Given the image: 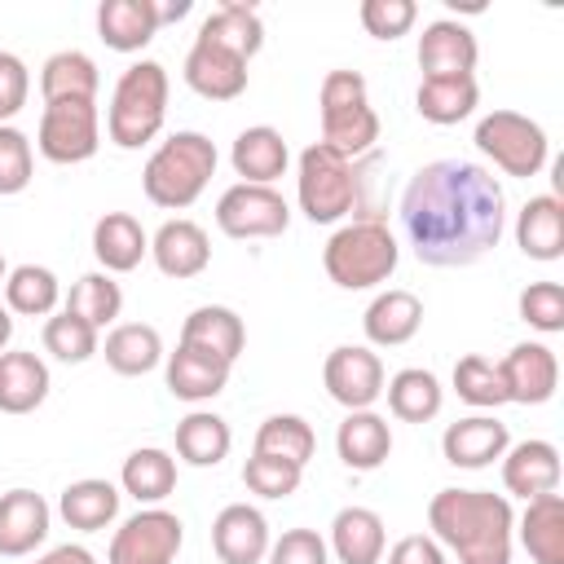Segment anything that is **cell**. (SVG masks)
Listing matches in <instances>:
<instances>
[{
    "instance_id": "cell-1",
    "label": "cell",
    "mask_w": 564,
    "mask_h": 564,
    "mask_svg": "<svg viewBox=\"0 0 564 564\" xmlns=\"http://www.w3.org/2000/svg\"><path fill=\"white\" fill-rule=\"evenodd\" d=\"M401 229L432 269L485 260L507 229V198L494 172L463 159L423 163L401 194Z\"/></svg>"
},
{
    "instance_id": "cell-2",
    "label": "cell",
    "mask_w": 564,
    "mask_h": 564,
    "mask_svg": "<svg viewBox=\"0 0 564 564\" xmlns=\"http://www.w3.org/2000/svg\"><path fill=\"white\" fill-rule=\"evenodd\" d=\"M427 524L458 564H511L516 511L489 489H441L427 502Z\"/></svg>"
},
{
    "instance_id": "cell-3",
    "label": "cell",
    "mask_w": 564,
    "mask_h": 564,
    "mask_svg": "<svg viewBox=\"0 0 564 564\" xmlns=\"http://www.w3.org/2000/svg\"><path fill=\"white\" fill-rule=\"evenodd\" d=\"M216 176V145L203 132H172L141 167V189L154 207L185 212Z\"/></svg>"
},
{
    "instance_id": "cell-4",
    "label": "cell",
    "mask_w": 564,
    "mask_h": 564,
    "mask_svg": "<svg viewBox=\"0 0 564 564\" xmlns=\"http://www.w3.org/2000/svg\"><path fill=\"white\" fill-rule=\"evenodd\" d=\"M167 119V70L159 62H132L110 97V115H106V132L119 150H141L145 141H154L163 132Z\"/></svg>"
},
{
    "instance_id": "cell-5",
    "label": "cell",
    "mask_w": 564,
    "mask_h": 564,
    "mask_svg": "<svg viewBox=\"0 0 564 564\" xmlns=\"http://www.w3.org/2000/svg\"><path fill=\"white\" fill-rule=\"evenodd\" d=\"M397 260H401V247H397L392 229L379 220H352V225L335 229L322 251L326 278L344 291H370V286L388 282L397 273Z\"/></svg>"
},
{
    "instance_id": "cell-6",
    "label": "cell",
    "mask_w": 564,
    "mask_h": 564,
    "mask_svg": "<svg viewBox=\"0 0 564 564\" xmlns=\"http://www.w3.org/2000/svg\"><path fill=\"white\" fill-rule=\"evenodd\" d=\"M295 198H300V212L313 220V225H330L339 216L352 212L357 203V167L326 150L322 141H313L304 154H300V176H295Z\"/></svg>"
},
{
    "instance_id": "cell-7",
    "label": "cell",
    "mask_w": 564,
    "mask_h": 564,
    "mask_svg": "<svg viewBox=\"0 0 564 564\" xmlns=\"http://www.w3.org/2000/svg\"><path fill=\"white\" fill-rule=\"evenodd\" d=\"M476 145L480 154L494 159V167H502L507 176H538L546 167V132L542 123H533L520 110H489L476 123Z\"/></svg>"
},
{
    "instance_id": "cell-8",
    "label": "cell",
    "mask_w": 564,
    "mask_h": 564,
    "mask_svg": "<svg viewBox=\"0 0 564 564\" xmlns=\"http://www.w3.org/2000/svg\"><path fill=\"white\" fill-rule=\"evenodd\" d=\"M35 145L48 163H88L101 145L97 101H44Z\"/></svg>"
},
{
    "instance_id": "cell-9",
    "label": "cell",
    "mask_w": 564,
    "mask_h": 564,
    "mask_svg": "<svg viewBox=\"0 0 564 564\" xmlns=\"http://www.w3.org/2000/svg\"><path fill=\"white\" fill-rule=\"evenodd\" d=\"M181 542H185L181 516H172L163 507H141L137 516H128L115 529L106 564H176Z\"/></svg>"
},
{
    "instance_id": "cell-10",
    "label": "cell",
    "mask_w": 564,
    "mask_h": 564,
    "mask_svg": "<svg viewBox=\"0 0 564 564\" xmlns=\"http://www.w3.org/2000/svg\"><path fill=\"white\" fill-rule=\"evenodd\" d=\"M220 234L247 242V238H278L291 225V207L273 185H229L216 203Z\"/></svg>"
},
{
    "instance_id": "cell-11",
    "label": "cell",
    "mask_w": 564,
    "mask_h": 564,
    "mask_svg": "<svg viewBox=\"0 0 564 564\" xmlns=\"http://www.w3.org/2000/svg\"><path fill=\"white\" fill-rule=\"evenodd\" d=\"M322 383L344 410H370L383 397V361L366 344H339L322 366Z\"/></svg>"
},
{
    "instance_id": "cell-12",
    "label": "cell",
    "mask_w": 564,
    "mask_h": 564,
    "mask_svg": "<svg viewBox=\"0 0 564 564\" xmlns=\"http://www.w3.org/2000/svg\"><path fill=\"white\" fill-rule=\"evenodd\" d=\"M498 375H502V388H507V401L516 405H542L555 397L560 388V361L546 344H516L502 361H498Z\"/></svg>"
},
{
    "instance_id": "cell-13",
    "label": "cell",
    "mask_w": 564,
    "mask_h": 564,
    "mask_svg": "<svg viewBox=\"0 0 564 564\" xmlns=\"http://www.w3.org/2000/svg\"><path fill=\"white\" fill-rule=\"evenodd\" d=\"M476 35L454 22V18H436L423 26L419 35V66H423V79H458V75H471L476 70Z\"/></svg>"
},
{
    "instance_id": "cell-14",
    "label": "cell",
    "mask_w": 564,
    "mask_h": 564,
    "mask_svg": "<svg viewBox=\"0 0 564 564\" xmlns=\"http://www.w3.org/2000/svg\"><path fill=\"white\" fill-rule=\"evenodd\" d=\"M212 551L220 564H260L269 555V520L260 516V507L229 502L212 520Z\"/></svg>"
},
{
    "instance_id": "cell-15",
    "label": "cell",
    "mask_w": 564,
    "mask_h": 564,
    "mask_svg": "<svg viewBox=\"0 0 564 564\" xmlns=\"http://www.w3.org/2000/svg\"><path fill=\"white\" fill-rule=\"evenodd\" d=\"M48 502L35 489H9L0 494V555L22 560L48 538Z\"/></svg>"
},
{
    "instance_id": "cell-16",
    "label": "cell",
    "mask_w": 564,
    "mask_h": 564,
    "mask_svg": "<svg viewBox=\"0 0 564 564\" xmlns=\"http://www.w3.org/2000/svg\"><path fill=\"white\" fill-rule=\"evenodd\" d=\"M507 445H511L507 423H498L494 414L458 419V423H449V427H445V436H441V454H445V463L467 467V471L489 467L494 458H502V454H507Z\"/></svg>"
},
{
    "instance_id": "cell-17",
    "label": "cell",
    "mask_w": 564,
    "mask_h": 564,
    "mask_svg": "<svg viewBox=\"0 0 564 564\" xmlns=\"http://www.w3.org/2000/svg\"><path fill=\"white\" fill-rule=\"evenodd\" d=\"M185 84L207 101H234L247 88V62L207 40H194L185 53Z\"/></svg>"
},
{
    "instance_id": "cell-18",
    "label": "cell",
    "mask_w": 564,
    "mask_h": 564,
    "mask_svg": "<svg viewBox=\"0 0 564 564\" xmlns=\"http://www.w3.org/2000/svg\"><path fill=\"white\" fill-rule=\"evenodd\" d=\"M150 256L163 278H198L212 260V242H207L203 225L176 216V220L159 225V234L150 238Z\"/></svg>"
},
{
    "instance_id": "cell-19",
    "label": "cell",
    "mask_w": 564,
    "mask_h": 564,
    "mask_svg": "<svg viewBox=\"0 0 564 564\" xmlns=\"http://www.w3.org/2000/svg\"><path fill=\"white\" fill-rule=\"evenodd\" d=\"M502 485L507 494H520L524 502L538 494L560 489V449L551 441H520L502 454Z\"/></svg>"
},
{
    "instance_id": "cell-20",
    "label": "cell",
    "mask_w": 564,
    "mask_h": 564,
    "mask_svg": "<svg viewBox=\"0 0 564 564\" xmlns=\"http://www.w3.org/2000/svg\"><path fill=\"white\" fill-rule=\"evenodd\" d=\"M229 163H234V172L242 176V185H273V181L286 172L291 150H286V141H282L278 128L256 123V128H242V132L234 137Z\"/></svg>"
},
{
    "instance_id": "cell-21",
    "label": "cell",
    "mask_w": 564,
    "mask_h": 564,
    "mask_svg": "<svg viewBox=\"0 0 564 564\" xmlns=\"http://www.w3.org/2000/svg\"><path fill=\"white\" fill-rule=\"evenodd\" d=\"M97 35L115 53H141L159 35L154 0H101L97 4Z\"/></svg>"
},
{
    "instance_id": "cell-22",
    "label": "cell",
    "mask_w": 564,
    "mask_h": 564,
    "mask_svg": "<svg viewBox=\"0 0 564 564\" xmlns=\"http://www.w3.org/2000/svg\"><path fill=\"white\" fill-rule=\"evenodd\" d=\"M361 326H366V339L375 348H401L423 326V300L414 291H383L370 300Z\"/></svg>"
},
{
    "instance_id": "cell-23",
    "label": "cell",
    "mask_w": 564,
    "mask_h": 564,
    "mask_svg": "<svg viewBox=\"0 0 564 564\" xmlns=\"http://www.w3.org/2000/svg\"><path fill=\"white\" fill-rule=\"evenodd\" d=\"M335 449L344 458V467L352 471H375L383 467V458L392 454V427L383 414L375 410H348V419L335 432Z\"/></svg>"
},
{
    "instance_id": "cell-24",
    "label": "cell",
    "mask_w": 564,
    "mask_h": 564,
    "mask_svg": "<svg viewBox=\"0 0 564 564\" xmlns=\"http://www.w3.org/2000/svg\"><path fill=\"white\" fill-rule=\"evenodd\" d=\"M150 251V238L141 229L137 216L128 212H106L97 225H93V256L106 273H132Z\"/></svg>"
},
{
    "instance_id": "cell-25",
    "label": "cell",
    "mask_w": 564,
    "mask_h": 564,
    "mask_svg": "<svg viewBox=\"0 0 564 564\" xmlns=\"http://www.w3.org/2000/svg\"><path fill=\"white\" fill-rule=\"evenodd\" d=\"M383 520L370 507H344L330 520V551L339 564H383Z\"/></svg>"
},
{
    "instance_id": "cell-26",
    "label": "cell",
    "mask_w": 564,
    "mask_h": 564,
    "mask_svg": "<svg viewBox=\"0 0 564 564\" xmlns=\"http://www.w3.org/2000/svg\"><path fill=\"white\" fill-rule=\"evenodd\" d=\"M225 383H229V361H220L203 348L176 344V352L167 357V388L181 401H212L225 392Z\"/></svg>"
},
{
    "instance_id": "cell-27",
    "label": "cell",
    "mask_w": 564,
    "mask_h": 564,
    "mask_svg": "<svg viewBox=\"0 0 564 564\" xmlns=\"http://www.w3.org/2000/svg\"><path fill=\"white\" fill-rule=\"evenodd\" d=\"M516 242L529 260H560L564 256V203L555 194H538L516 216Z\"/></svg>"
},
{
    "instance_id": "cell-28",
    "label": "cell",
    "mask_w": 564,
    "mask_h": 564,
    "mask_svg": "<svg viewBox=\"0 0 564 564\" xmlns=\"http://www.w3.org/2000/svg\"><path fill=\"white\" fill-rule=\"evenodd\" d=\"M181 344L203 348V352H212V357H220V361L234 366L238 352H242V344H247V330H242V317H238L234 308H225V304H203V308H194V313L185 317Z\"/></svg>"
},
{
    "instance_id": "cell-29",
    "label": "cell",
    "mask_w": 564,
    "mask_h": 564,
    "mask_svg": "<svg viewBox=\"0 0 564 564\" xmlns=\"http://www.w3.org/2000/svg\"><path fill=\"white\" fill-rule=\"evenodd\" d=\"M198 40H207V44H216V48H225V53L251 62V57L264 48V22H260V13H256L251 4L225 0V4L198 26Z\"/></svg>"
},
{
    "instance_id": "cell-30",
    "label": "cell",
    "mask_w": 564,
    "mask_h": 564,
    "mask_svg": "<svg viewBox=\"0 0 564 564\" xmlns=\"http://www.w3.org/2000/svg\"><path fill=\"white\" fill-rule=\"evenodd\" d=\"M520 542L533 564H564V498L538 494L520 516Z\"/></svg>"
},
{
    "instance_id": "cell-31",
    "label": "cell",
    "mask_w": 564,
    "mask_h": 564,
    "mask_svg": "<svg viewBox=\"0 0 564 564\" xmlns=\"http://www.w3.org/2000/svg\"><path fill=\"white\" fill-rule=\"evenodd\" d=\"M48 397V366L35 352H0V414H31Z\"/></svg>"
},
{
    "instance_id": "cell-32",
    "label": "cell",
    "mask_w": 564,
    "mask_h": 564,
    "mask_svg": "<svg viewBox=\"0 0 564 564\" xmlns=\"http://www.w3.org/2000/svg\"><path fill=\"white\" fill-rule=\"evenodd\" d=\"M97 62L79 48H62L40 66L44 101H97Z\"/></svg>"
},
{
    "instance_id": "cell-33",
    "label": "cell",
    "mask_w": 564,
    "mask_h": 564,
    "mask_svg": "<svg viewBox=\"0 0 564 564\" xmlns=\"http://www.w3.org/2000/svg\"><path fill=\"white\" fill-rule=\"evenodd\" d=\"M383 392H388V410H392L401 423H427V419H436L441 405H445L441 379H436L432 370H423V366L397 370Z\"/></svg>"
},
{
    "instance_id": "cell-34",
    "label": "cell",
    "mask_w": 564,
    "mask_h": 564,
    "mask_svg": "<svg viewBox=\"0 0 564 564\" xmlns=\"http://www.w3.org/2000/svg\"><path fill=\"white\" fill-rule=\"evenodd\" d=\"M119 485L123 494H132L137 502L145 507H159L172 489H176V458L159 445H145V449H132L123 458V471H119Z\"/></svg>"
},
{
    "instance_id": "cell-35",
    "label": "cell",
    "mask_w": 564,
    "mask_h": 564,
    "mask_svg": "<svg viewBox=\"0 0 564 564\" xmlns=\"http://www.w3.org/2000/svg\"><path fill=\"white\" fill-rule=\"evenodd\" d=\"M379 141V115L370 110V101L344 106V110H322V145L344 154L348 163L370 154Z\"/></svg>"
},
{
    "instance_id": "cell-36",
    "label": "cell",
    "mask_w": 564,
    "mask_h": 564,
    "mask_svg": "<svg viewBox=\"0 0 564 564\" xmlns=\"http://www.w3.org/2000/svg\"><path fill=\"white\" fill-rule=\"evenodd\" d=\"M106 366L115 370V375H128V379H137V375H150L159 361H163V339H159V330L154 326H145V322H123V326H115L110 335H106Z\"/></svg>"
},
{
    "instance_id": "cell-37",
    "label": "cell",
    "mask_w": 564,
    "mask_h": 564,
    "mask_svg": "<svg viewBox=\"0 0 564 564\" xmlns=\"http://www.w3.org/2000/svg\"><path fill=\"white\" fill-rule=\"evenodd\" d=\"M57 511H62V520L70 529L97 533V529H106L119 516V489L110 480H75V485L62 489Z\"/></svg>"
},
{
    "instance_id": "cell-38",
    "label": "cell",
    "mask_w": 564,
    "mask_h": 564,
    "mask_svg": "<svg viewBox=\"0 0 564 564\" xmlns=\"http://www.w3.org/2000/svg\"><path fill=\"white\" fill-rule=\"evenodd\" d=\"M234 445V432L220 414L194 410L176 423V458H185L189 467H216Z\"/></svg>"
},
{
    "instance_id": "cell-39",
    "label": "cell",
    "mask_w": 564,
    "mask_h": 564,
    "mask_svg": "<svg viewBox=\"0 0 564 564\" xmlns=\"http://www.w3.org/2000/svg\"><path fill=\"white\" fill-rule=\"evenodd\" d=\"M480 101V88H476V75H458V79H423L419 93H414V110L427 119V123H458L476 110Z\"/></svg>"
},
{
    "instance_id": "cell-40",
    "label": "cell",
    "mask_w": 564,
    "mask_h": 564,
    "mask_svg": "<svg viewBox=\"0 0 564 564\" xmlns=\"http://www.w3.org/2000/svg\"><path fill=\"white\" fill-rule=\"evenodd\" d=\"M62 300V286H57V273L44 269V264H18L9 269L4 278V308L9 313H22V317H48Z\"/></svg>"
},
{
    "instance_id": "cell-41",
    "label": "cell",
    "mask_w": 564,
    "mask_h": 564,
    "mask_svg": "<svg viewBox=\"0 0 564 564\" xmlns=\"http://www.w3.org/2000/svg\"><path fill=\"white\" fill-rule=\"evenodd\" d=\"M313 449H317V436L300 414H269L260 423V432H256V449L251 454H269V458L304 467L313 458Z\"/></svg>"
},
{
    "instance_id": "cell-42",
    "label": "cell",
    "mask_w": 564,
    "mask_h": 564,
    "mask_svg": "<svg viewBox=\"0 0 564 564\" xmlns=\"http://www.w3.org/2000/svg\"><path fill=\"white\" fill-rule=\"evenodd\" d=\"M119 308H123V291H119V282L110 278V273H84L75 286H70V295H66V313H75V317H84L88 326H110L115 317H119Z\"/></svg>"
},
{
    "instance_id": "cell-43",
    "label": "cell",
    "mask_w": 564,
    "mask_h": 564,
    "mask_svg": "<svg viewBox=\"0 0 564 564\" xmlns=\"http://www.w3.org/2000/svg\"><path fill=\"white\" fill-rule=\"evenodd\" d=\"M454 392H458L467 405H476V410H494V405H507V388H502V375H498V366H494L489 357H480V352H467V357H458V366H454Z\"/></svg>"
},
{
    "instance_id": "cell-44",
    "label": "cell",
    "mask_w": 564,
    "mask_h": 564,
    "mask_svg": "<svg viewBox=\"0 0 564 564\" xmlns=\"http://www.w3.org/2000/svg\"><path fill=\"white\" fill-rule=\"evenodd\" d=\"M97 348H101V344H97V326H88L84 317H75V313L62 308L57 317L44 322V352H53L57 361L79 366V361H88Z\"/></svg>"
},
{
    "instance_id": "cell-45",
    "label": "cell",
    "mask_w": 564,
    "mask_h": 564,
    "mask_svg": "<svg viewBox=\"0 0 564 564\" xmlns=\"http://www.w3.org/2000/svg\"><path fill=\"white\" fill-rule=\"evenodd\" d=\"M300 476H304V467L269 458V454H251L242 463V485L251 494H260V498H291L300 489Z\"/></svg>"
},
{
    "instance_id": "cell-46",
    "label": "cell",
    "mask_w": 564,
    "mask_h": 564,
    "mask_svg": "<svg viewBox=\"0 0 564 564\" xmlns=\"http://www.w3.org/2000/svg\"><path fill=\"white\" fill-rule=\"evenodd\" d=\"M520 317L542 335H560L564 330V286L560 282H529L520 291Z\"/></svg>"
},
{
    "instance_id": "cell-47",
    "label": "cell",
    "mask_w": 564,
    "mask_h": 564,
    "mask_svg": "<svg viewBox=\"0 0 564 564\" xmlns=\"http://www.w3.org/2000/svg\"><path fill=\"white\" fill-rule=\"evenodd\" d=\"M31 185V141L22 128L0 123V194H22Z\"/></svg>"
},
{
    "instance_id": "cell-48",
    "label": "cell",
    "mask_w": 564,
    "mask_h": 564,
    "mask_svg": "<svg viewBox=\"0 0 564 564\" xmlns=\"http://www.w3.org/2000/svg\"><path fill=\"white\" fill-rule=\"evenodd\" d=\"M357 13H361V26L375 40H401L414 26V18H419L414 0H361Z\"/></svg>"
},
{
    "instance_id": "cell-49",
    "label": "cell",
    "mask_w": 564,
    "mask_h": 564,
    "mask_svg": "<svg viewBox=\"0 0 564 564\" xmlns=\"http://www.w3.org/2000/svg\"><path fill=\"white\" fill-rule=\"evenodd\" d=\"M269 564H330V546L317 529H286L269 542Z\"/></svg>"
},
{
    "instance_id": "cell-50",
    "label": "cell",
    "mask_w": 564,
    "mask_h": 564,
    "mask_svg": "<svg viewBox=\"0 0 564 564\" xmlns=\"http://www.w3.org/2000/svg\"><path fill=\"white\" fill-rule=\"evenodd\" d=\"M26 93H31V70L18 53H4L0 48V119H13L22 106H26Z\"/></svg>"
},
{
    "instance_id": "cell-51",
    "label": "cell",
    "mask_w": 564,
    "mask_h": 564,
    "mask_svg": "<svg viewBox=\"0 0 564 564\" xmlns=\"http://www.w3.org/2000/svg\"><path fill=\"white\" fill-rule=\"evenodd\" d=\"M357 101H370L366 97V79L357 70H330L322 79V93H317L322 110H344V106H357Z\"/></svg>"
},
{
    "instance_id": "cell-52",
    "label": "cell",
    "mask_w": 564,
    "mask_h": 564,
    "mask_svg": "<svg viewBox=\"0 0 564 564\" xmlns=\"http://www.w3.org/2000/svg\"><path fill=\"white\" fill-rule=\"evenodd\" d=\"M388 564H445V551L427 533H410L388 551Z\"/></svg>"
},
{
    "instance_id": "cell-53",
    "label": "cell",
    "mask_w": 564,
    "mask_h": 564,
    "mask_svg": "<svg viewBox=\"0 0 564 564\" xmlns=\"http://www.w3.org/2000/svg\"><path fill=\"white\" fill-rule=\"evenodd\" d=\"M35 564H97V560H93L88 546H70V542H66V546H53L48 555H40Z\"/></svg>"
},
{
    "instance_id": "cell-54",
    "label": "cell",
    "mask_w": 564,
    "mask_h": 564,
    "mask_svg": "<svg viewBox=\"0 0 564 564\" xmlns=\"http://www.w3.org/2000/svg\"><path fill=\"white\" fill-rule=\"evenodd\" d=\"M154 9H159V26H163V22H176V18H185L194 4H189V0H172V4H159V0H154Z\"/></svg>"
},
{
    "instance_id": "cell-55",
    "label": "cell",
    "mask_w": 564,
    "mask_h": 564,
    "mask_svg": "<svg viewBox=\"0 0 564 564\" xmlns=\"http://www.w3.org/2000/svg\"><path fill=\"white\" fill-rule=\"evenodd\" d=\"M13 339V317H9V308L0 304V352H4V344Z\"/></svg>"
},
{
    "instance_id": "cell-56",
    "label": "cell",
    "mask_w": 564,
    "mask_h": 564,
    "mask_svg": "<svg viewBox=\"0 0 564 564\" xmlns=\"http://www.w3.org/2000/svg\"><path fill=\"white\" fill-rule=\"evenodd\" d=\"M4 278H9V264H4V256H0V282H4Z\"/></svg>"
},
{
    "instance_id": "cell-57",
    "label": "cell",
    "mask_w": 564,
    "mask_h": 564,
    "mask_svg": "<svg viewBox=\"0 0 564 564\" xmlns=\"http://www.w3.org/2000/svg\"><path fill=\"white\" fill-rule=\"evenodd\" d=\"M0 123H4V119H0Z\"/></svg>"
}]
</instances>
